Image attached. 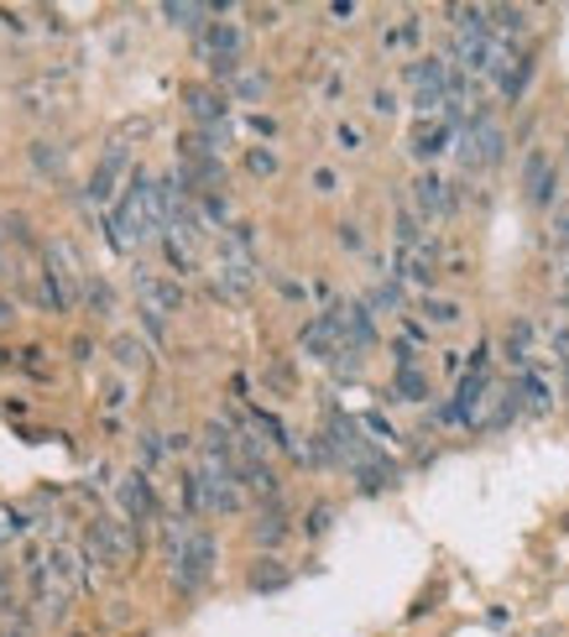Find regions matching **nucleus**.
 <instances>
[{
    "instance_id": "1",
    "label": "nucleus",
    "mask_w": 569,
    "mask_h": 637,
    "mask_svg": "<svg viewBox=\"0 0 569 637\" xmlns=\"http://www.w3.org/2000/svg\"><path fill=\"white\" fill-rule=\"evenodd\" d=\"M147 241H162V199H157L152 172H131L126 193L110 209V246L126 257L131 246H147Z\"/></svg>"
},
{
    "instance_id": "2",
    "label": "nucleus",
    "mask_w": 569,
    "mask_h": 637,
    "mask_svg": "<svg viewBox=\"0 0 569 637\" xmlns=\"http://www.w3.org/2000/svg\"><path fill=\"white\" fill-rule=\"evenodd\" d=\"M214 569H220V538L209 534V528H193L189 544H183L178 559L168 565V575H173L178 596H199V590L214 580Z\"/></svg>"
},
{
    "instance_id": "3",
    "label": "nucleus",
    "mask_w": 569,
    "mask_h": 637,
    "mask_svg": "<svg viewBox=\"0 0 569 637\" xmlns=\"http://www.w3.org/2000/svg\"><path fill=\"white\" fill-rule=\"evenodd\" d=\"M137 538L141 534L131 528V522H116V517H89L79 549H84L100 569H126V565H131V554H137Z\"/></svg>"
},
{
    "instance_id": "4",
    "label": "nucleus",
    "mask_w": 569,
    "mask_h": 637,
    "mask_svg": "<svg viewBox=\"0 0 569 637\" xmlns=\"http://www.w3.org/2000/svg\"><path fill=\"white\" fill-rule=\"evenodd\" d=\"M116 507L126 512V522L131 528H147V522H157L162 517V501H157V491H152V476L147 470H126L121 481H116Z\"/></svg>"
},
{
    "instance_id": "5",
    "label": "nucleus",
    "mask_w": 569,
    "mask_h": 637,
    "mask_svg": "<svg viewBox=\"0 0 569 637\" xmlns=\"http://www.w3.org/2000/svg\"><path fill=\"white\" fill-rule=\"evenodd\" d=\"M137 298H141V313H157V319H168V313L183 309V282L178 277H162L152 267H137Z\"/></svg>"
},
{
    "instance_id": "6",
    "label": "nucleus",
    "mask_w": 569,
    "mask_h": 637,
    "mask_svg": "<svg viewBox=\"0 0 569 637\" xmlns=\"http://www.w3.org/2000/svg\"><path fill=\"white\" fill-rule=\"evenodd\" d=\"M251 288H257V261L246 257V251H230V246H220V267H214V293L220 298H251Z\"/></svg>"
},
{
    "instance_id": "7",
    "label": "nucleus",
    "mask_w": 569,
    "mask_h": 637,
    "mask_svg": "<svg viewBox=\"0 0 569 637\" xmlns=\"http://www.w3.org/2000/svg\"><path fill=\"white\" fill-rule=\"evenodd\" d=\"M522 189H528V205L533 209H549L553 193H559V168H553V157L543 147L522 157Z\"/></svg>"
},
{
    "instance_id": "8",
    "label": "nucleus",
    "mask_w": 569,
    "mask_h": 637,
    "mask_svg": "<svg viewBox=\"0 0 569 637\" xmlns=\"http://www.w3.org/2000/svg\"><path fill=\"white\" fill-rule=\"evenodd\" d=\"M183 104H189V116L199 131H220L224 116H230V94L214 84H183Z\"/></svg>"
},
{
    "instance_id": "9",
    "label": "nucleus",
    "mask_w": 569,
    "mask_h": 637,
    "mask_svg": "<svg viewBox=\"0 0 569 637\" xmlns=\"http://www.w3.org/2000/svg\"><path fill=\"white\" fill-rule=\"evenodd\" d=\"M241 42H246V32L236 21H209L204 32H199L204 63H241Z\"/></svg>"
},
{
    "instance_id": "10",
    "label": "nucleus",
    "mask_w": 569,
    "mask_h": 637,
    "mask_svg": "<svg viewBox=\"0 0 569 637\" xmlns=\"http://www.w3.org/2000/svg\"><path fill=\"white\" fill-rule=\"evenodd\" d=\"M397 277L413 282V288H433V277H439V241H418L408 251H397Z\"/></svg>"
},
{
    "instance_id": "11",
    "label": "nucleus",
    "mask_w": 569,
    "mask_h": 637,
    "mask_svg": "<svg viewBox=\"0 0 569 637\" xmlns=\"http://www.w3.org/2000/svg\"><path fill=\"white\" fill-rule=\"evenodd\" d=\"M460 205V193H449L445 178H433V172H423L413 183V209L423 215V220H445L449 209Z\"/></svg>"
},
{
    "instance_id": "12",
    "label": "nucleus",
    "mask_w": 569,
    "mask_h": 637,
    "mask_svg": "<svg viewBox=\"0 0 569 637\" xmlns=\"http://www.w3.org/2000/svg\"><path fill=\"white\" fill-rule=\"evenodd\" d=\"M121 172H126V147L116 141V147L100 157L94 178H89V205H110V199H116V183H121Z\"/></svg>"
},
{
    "instance_id": "13",
    "label": "nucleus",
    "mask_w": 569,
    "mask_h": 637,
    "mask_svg": "<svg viewBox=\"0 0 569 637\" xmlns=\"http://www.w3.org/2000/svg\"><path fill=\"white\" fill-rule=\"evenodd\" d=\"M293 586V569L282 565L277 554H261L257 565H251V575H246V590H257V596H277V590Z\"/></svg>"
},
{
    "instance_id": "14",
    "label": "nucleus",
    "mask_w": 569,
    "mask_h": 637,
    "mask_svg": "<svg viewBox=\"0 0 569 637\" xmlns=\"http://www.w3.org/2000/svg\"><path fill=\"white\" fill-rule=\"evenodd\" d=\"M288 534H293V528H288V512H282V501H267V507L257 512V522H251V544H257V549H277V544H282Z\"/></svg>"
},
{
    "instance_id": "15",
    "label": "nucleus",
    "mask_w": 569,
    "mask_h": 637,
    "mask_svg": "<svg viewBox=\"0 0 569 637\" xmlns=\"http://www.w3.org/2000/svg\"><path fill=\"white\" fill-rule=\"evenodd\" d=\"M209 17H220V6H199V0H168L162 6V21L178 27V32H199V27H209Z\"/></svg>"
},
{
    "instance_id": "16",
    "label": "nucleus",
    "mask_w": 569,
    "mask_h": 637,
    "mask_svg": "<svg viewBox=\"0 0 569 637\" xmlns=\"http://www.w3.org/2000/svg\"><path fill=\"white\" fill-rule=\"evenodd\" d=\"M449 141H455V126H449V121H418L413 147H408V152H413L418 162H433V157L445 152Z\"/></svg>"
},
{
    "instance_id": "17",
    "label": "nucleus",
    "mask_w": 569,
    "mask_h": 637,
    "mask_svg": "<svg viewBox=\"0 0 569 637\" xmlns=\"http://www.w3.org/2000/svg\"><path fill=\"white\" fill-rule=\"evenodd\" d=\"M350 476H356V486H361L366 497H377V491H392V486H397V466H392V460H381V455L361 460Z\"/></svg>"
},
{
    "instance_id": "18",
    "label": "nucleus",
    "mask_w": 569,
    "mask_h": 637,
    "mask_svg": "<svg viewBox=\"0 0 569 637\" xmlns=\"http://www.w3.org/2000/svg\"><path fill=\"white\" fill-rule=\"evenodd\" d=\"M518 397H522V414H549V408H553L549 381L538 377L533 366H528V371H522V377H518Z\"/></svg>"
},
{
    "instance_id": "19",
    "label": "nucleus",
    "mask_w": 569,
    "mask_h": 637,
    "mask_svg": "<svg viewBox=\"0 0 569 637\" xmlns=\"http://www.w3.org/2000/svg\"><path fill=\"white\" fill-rule=\"evenodd\" d=\"M110 356H116V366H121V371H131V377L152 366V356H147V345H141L137 335H116V340H110Z\"/></svg>"
},
{
    "instance_id": "20",
    "label": "nucleus",
    "mask_w": 569,
    "mask_h": 637,
    "mask_svg": "<svg viewBox=\"0 0 569 637\" xmlns=\"http://www.w3.org/2000/svg\"><path fill=\"white\" fill-rule=\"evenodd\" d=\"M392 397H397V402H429V377H423L418 366H397Z\"/></svg>"
},
{
    "instance_id": "21",
    "label": "nucleus",
    "mask_w": 569,
    "mask_h": 637,
    "mask_svg": "<svg viewBox=\"0 0 569 637\" xmlns=\"http://www.w3.org/2000/svg\"><path fill=\"white\" fill-rule=\"evenodd\" d=\"M27 157H32V168L48 172V178H63V162H69V157H63V147H58V141H48V137H37L32 147H27Z\"/></svg>"
},
{
    "instance_id": "22",
    "label": "nucleus",
    "mask_w": 569,
    "mask_h": 637,
    "mask_svg": "<svg viewBox=\"0 0 569 637\" xmlns=\"http://www.w3.org/2000/svg\"><path fill=\"white\" fill-rule=\"evenodd\" d=\"M84 309L94 313V319H110V313H116V288H110V282H104V277H94L89 272V282H84Z\"/></svg>"
},
{
    "instance_id": "23",
    "label": "nucleus",
    "mask_w": 569,
    "mask_h": 637,
    "mask_svg": "<svg viewBox=\"0 0 569 637\" xmlns=\"http://www.w3.org/2000/svg\"><path fill=\"white\" fill-rule=\"evenodd\" d=\"M533 52H522L518 63H512V73H507V79H501V94H507V100H522V94H528V84H533Z\"/></svg>"
},
{
    "instance_id": "24",
    "label": "nucleus",
    "mask_w": 569,
    "mask_h": 637,
    "mask_svg": "<svg viewBox=\"0 0 569 637\" xmlns=\"http://www.w3.org/2000/svg\"><path fill=\"white\" fill-rule=\"evenodd\" d=\"M162 455H168V434H157V429H141V434H137V460H141V470L162 466Z\"/></svg>"
},
{
    "instance_id": "25",
    "label": "nucleus",
    "mask_w": 569,
    "mask_h": 637,
    "mask_svg": "<svg viewBox=\"0 0 569 637\" xmlns=\"http://www.w3.org/2000/svg\"><path fill=\"white\" fill-rule=\"evenodd\" d=\"M423 319H429V325H460V319H466V309H460L455 298L423 293Z\"/></svg>"
},
{
    "instance_id": "26",
    "label": "nucleus",
    "mask_w": 569,
    "mask_h": 637,
    "mask_svg": "<svg viewBox=\"0 0 569 637\" xmlns=\"http://www.w3.org/2000/svg\"><path fill=\"white\" fill-rule=\"evenodd\" d=\"M366 309L371 313H397L402 309V288H397V282H377V288L366 293Z\"/></svg>"
},
{
    "instance_id": "27",
    "label": "nucleus",
    "mask_w": 569,
    "mask_h": 637,
    "mask_svg": "<svg viewBox=\"0 0 569 637\" xmlns=\"http://www.w3.org/2000/svg\"><path fill=\"white\" fill-rule=\"evenodd\" d=\"M329 528H335V507H329V501H313L309 517H303V538H325Z\"/></svg>"
},
{
    "instance_id": "28",
    "label": "nucleus",
    "mask_w": 569,
    "mask_h": 637,
    "mask_svg": "<svg viewBox=\"0 0 569 637\" xmlns=\"http://www.w3.org/2000/svg\"><path fill=\"white\" fill-rule=\"evenodd\" d=\"M277 168H282V157H277L272 147H251V152H246V172H251V178H272Z\"/></svg>"
},
{
    "instance_id": "29",
    "label": "nucleus",
    "mask_w": 569,
    "mask_h": 637,
    "mask_svg": "<svg viewBox=\"0 0 569 637\" xmlns=\"http://www.w3.org/2000/svg\"><path fill=\"white\" fill-rule=\"evenodd\" d=\"M42 356H48L42 345H27V350H21V356H17V366H21V371H27V377H32V381H52V366L42 361Z\"/></svg>"
},
{
    "instance_id": "30",
    "label": "nucleus",
    "mask_w": 569,
    "mask_h": 637,
    "mask_svg": "<svg viewBox=\"0 0 569 637\" xmlns=\"http://www.w3.org/2000/svg\"><path fill=\"white\" fill-rule=\"evenodd\" d=\"M418 37H423V21H418V17H408V21H402V27H392V32L381 37V48H413Z\"/></svg>"
},
{
    "instance_id": "31",
    "label": "nucleus",
    "mask_w": 569,
    "mask_h": 637,
    "mask_svg": "<svg viewBox=\"0 0 569 637\" xmlns=\"http://www.w3.org/2000/svg\"><path fill=\"white\" fill-rule=\"evenodd\" d=\"M335 141H340V152H366V131L356 121H340L335 126Z\"/></svg>"
},
{
    "instance_id": "32",
    "label": "nucleus",
    "mask_w": 569,
    "mask_h": 637,
    "mask_svg": "<svg viewBox=\"0 0 569 637\" xmlns=\"http://www.w3.org/2000/svg\"><path fill=\"white\" fill-rule=\"evenodd\" d=\"M0 637H37L32 633V617H27L21 606H11V611H6V621H0Z\"/></svg>"
},
{
    "instance_id": "33",
    "label": "nucleus",
    "mask_w": 569,
    "mask_h": 637,
    "mask_svg": "<svg viewBox=\"0 0 569 637\" xmlns=\"http://www.w3.org/2000/svg\"><path fill=\"white\" fill-rule=\"evenodd\" d=\"M335 241L346 246V251H356V257H361L366 251V230L356 220H346V225H335Z\"/></svg>"
},
{
    "instance_id": "34",
    "label": "nucleus",
    "mask_w": 569,
    "mask_h": 637,
    "mask_svg": "<svg viewBox=\"0 0 569 637\" xmlns=\"http://www.w3.org/2000/svg\"><path fill=\"white\" fill-rule=\"evenodd\" d=\"M21 528H27V517H21L17 507H6V512H0V549H6V544H17Z\"/></svg>"
},
{
    "instance_id": "35",
    "label": "nucleus",
    "mask_w": 569,
    "mask_h": 637,
    "mask_svg": "<svg viewBox=\"0 0 569 637\" xmlns=\"http://www.w3.org/2000/svg\"><path fill=\"white\" fill-rule=\"evenodd\" d=\"M236 94H241V100H261V94H267V73H241V79H236Z\"/></svg>"
},
{
    "instance_id": "36",
    "label": "nucleus",
    "mask_w": 569,
    "mask_h": 637,
    "mask_svg": "<svg viewBox=\"0 0 569 637\" xmlns=\"http://www.w3.org/2000/svg\"><path fill=\"white\" fill-rule=\"evenodd\" d=\"M272 288L288 298V303H303V298H309V288H303V282H293V277H282V272H272Z\"/></svg>"
},
{
    "instance_id": "37",
    "label": "nucleus",
    "mask_w": 569,
    "mask_h": 637,
    "mask_svg": "<svg viewBox=\"0 0 569 637\" xmlns=\"http://www.w3.org/2000/svg\"><path fill=\"white\" fill-rule=\"evenodd\" d=\"M69 350H73V361H79V366H89L94 356H100V345H94V335H73Z\"/></svg>"
},
{
    "instance_id": "38",
    "label": "nucleus",
    "mask_w": 569,
    "mask_h": 637,
    "mask_svg": "<svg viewBox=\"0 0 569 637\" xmlns=\"http://www.w3.org/2000/svg\"><path fill=\"white\" fill-rule=\"evenodd\" d=\"M313 193H340V172H335V168H313Z\"/></svg>"
},
{
    "instance_id": "39",
    "label": "nucleus",
    "mask_w": 569,
    "mask_h": 637,
    "mask_svg": "<svg viewBox=\"0 0 569 637\" xmlns=\"http://www.w3.org/2000/svg\"><path fill=\"white\" fill-rule=\"evenodd\" d=\"M371 116H397V94H392V89H377V94H371Z\"/></svg>"
},
{
    "instance_id": "40",
    "label": "nucleus",
    "mask_w": 569,
    "mask_h": 637,
    "mask_svg": "<svg viewBox=\"0 0 569 637\" xmlns=\"http://www.w3.org/2000/svg\"><path fill=\"white\" fill-rule=\"evenodd\" d=\"M361 424H366V429H371V434H377V439H397V429H392V424H387V418H381V414H366Z\"/></svg>"
},
{
    "instance_id": "41",
    "label": "nucleus",
    "mask_w": 569,
    "mask_h": 637,
    "mask_svg": "<svg viewBox=\"0 0 569 637\" xmlns=\"http://www.w3.org/2000/svg\"><path fill=\"white\" fill-rule=\"evenodd\" d=\"M104 408H110V414L126 408V381H110V387H104Z\"/></svg>"
},
{
    "instance_id": "42",
    "label": "nucleus",
    "mask_w": 569,
    "mask_h": 637,
    "mask_svg": "<svg viewBox=\"0 0 569 637\" xmlns=\"http://www.w3.org/2000/svg\"><path fill=\"white\" fill-rule=\"evenodd\" d=\"M6 611H11V569L0 565V621H6Z\"/></svg>"
},
{
    "instance_id": "43",
    "label": "nucleus",
    "mask_w": 569,
    "mask_h": 637,
    "mask_svg": "<svg viewBox=\"0 0 569 637\" xmlns=\"http://www.w3.org/2000/svg\"><path fill=\"white\" fill-rule=\"evenodd\" d=\"M246 126H251L257 137H272V131H277V121H272V116H251V121H246Z\"/></svg>"
},
{
    "instance_id": "44",
    "label": "nucleus",
    "mask_w": 569,
    "mask_h": 637,
    "mask_svg": "<svg viewBox=\"0 0 569 637\" xmlns=\"http://www.w3.org/2000/svg\"><path fill=\"white\" fill-rule=\"evenodd\" d=\"M553 246H569V209L559 215V225H553Z\"/></svg>"
},
{
    "instance_id": "45",
    "label": "nucleus",
    "mask_w": 569,
    "mask_h": 637,
    "mask_svg": "<svg viewBox=\"0 0 569 637\" xmlns=\"http://www.w3.org/2000/svg\"><path fill=\"white\" fill-rule=\"evenodd\" d=\"M11 319H17V303H11V298H0V325H11Z\"/></svg>"
},
{
    "instance_id": "46",
    "label": "nucleus",
    "mask_w": 569,
    "mask_h": 637,
    "mask_svg": "<svg viewBox=\"0 0 569 637\" xmlns=\"http://www.w3.org/2000/svg\"><path fill=\"white\" fill-rule=\"evenodd\" d=\"M0 366H6V371L17 366V350H11V345H0Z\"/></svg>"
},
{
    "instance_id": "47",
    "label": "nucleus",
    "mask_w": 569,
    "mask_h": 637,
    "mask_svg": "<svg viewBox=\"0 0 569 637\" xmlns=\"http://www.w3.org/2000/svg\"><path fill=\"white\" fill-rule=\"evenodd\" d=\"M565 157H569V137H565Z\"/></svg>"
}]
</instances>
